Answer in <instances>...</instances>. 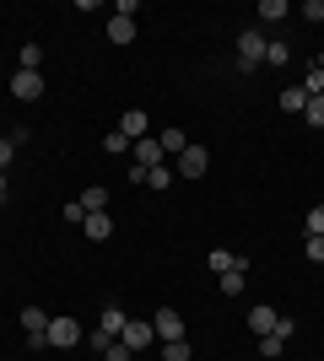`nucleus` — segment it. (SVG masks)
<instances>
[{
	"label": "nucleus",
	"instance_id": "obj_20",
	"mask_svg": "<svg viewBox=\"0 0 324 361\" xmlns=\"http://www.w3.org/2000/svg\"><path fill=\"white\" fill-rule=\"evenodd\" d=\"M195 350H189V340H162V361H189Z\"/></svg>",
	"mask_w": 324,
	"mask_h": 361
},
{
	"label": "nucleus",
	"instance_id": "obj_12",
	"mask_svg": "<svg viewBox=\"0 0 324 361\" xmlns=\"http://www.w3.org/2000/svg\"><path fill=\"white\" fill-rule=\"evenodd\" d=\"M130 157H136L140 167H162V146H157V135L136 140V146H130Z\"/></svg>",
	"mask_w": 324,
	"mask_h": 361
},
{
	"label": "nucleus",
	"instance_id": "obj_22",
	"mask_svg": "<svg viewBox=\"0 0 324 361\" xmlns=\"http://www.w3.org/2000/svg\"><path fill=\"white\" fill-rule=\"evenodd\" d=\"M173 183V167L162 162V167H146V189H168Z\"/></svg>",
	"mask_w": 324,
	"mask_h": 361
},
{
	"label": "nucleus",
	"instance_id": "obj_2",
	"mask_svg": "<svg viewBox=\"0 0 324 361\" xmlns=\"http://www.w3.org/2000/svg\"><path fill=\"white\" fill-rule=\"evenodd\" d=\"M265 44H270V38L248 27L244 38H238V65H244V71H260V65H265Z\"/></svg>",
	"mask_w": 324,
	"mask_h": 361
},
{
	"label": "nucleus",
	"instance_id": "obj_21",
	"mask_svg": "<svg viewBox=\"0 0 324 361\" xmlns=\"http://www.w3.org/2000/svg\"><path fill=\"white\" fill-rule=\"evenodd\" d=\"M292 60V49L281 44V38H270V44H265V65H287Z\"/></svg>",
	"mask_w": 324,
	"mask_h": 361
},
{
	"label": "nucleus",
	"instance_id": "obj_8",
	"mask_svg": "<svg viewBox=\"0 0 324 361\" xmlns=\"http://www.w3.org/2000/svg\"><path fill=\"white\" fill-rule=\"evenodd\" d=\"M146 130H152L146 108H124V114H119V135L124 140H146Z\"/></svg>",
	"mask_w": 324,
	"mask_h": 361
},
{
	"label": "nucleus",
	"instance_id": "obj_25",
	"mask_svg": "<svg viewBox=\"0 0 324 361\" xmlns=\"http://www.w3.org/2000/svg\"><path fill=\"white\" fill-rule=\"evenodd\" d=\"M287 16V0H260V22H281Z\"/></svg>",
	"mask_w": 324,
	"mask_h": 361
},
{
	"label": "nucleus",
	"instance_id": "obj_10",
	"mask_svg": "<svg viewBox=\"0 0 324 361\" xmlns=\"http://www.w3.org/2000/svg\"><path fill=\"white\" fill-rule=\"evenodd\" d=\"M81 232H87L92 243H108V238H114V216H108V211H92L87 221H81Z\"/></svg>",
	"mask_w": 324,
	"mask_h": 361
},
{
	"label": "nucleus",
	"instance_id": "obj_11",
	"mask_svg": "<svg viewBox=\"0 0 324 361\" xmlns=\"http://www.w3.org/2000/svg\"><path fill=\"white\" fill-rule=\"evenodd\" d=\"M76 205H81L87 216H92V211H108V183H87V189L76 195Z\"/></svg>",
	"mask_w": 324,
	"mask_h": 361
},
{
	"label": "nucleus",
	"instance_id": "obj_17",
	"mask_svg": "<svg viewBox=\"0 0 324 361\" xmlns=\"http://www.w3.org/2000/svg\"><path fill=\"white\" fill-rule=\"evenodd\" d=\"M276 103L287 108V114H303V108H308V92H303V87H287V92L276 97Z\"/></svg>",
	"mask_w": 324,
	"mask_h": 361
},
{
	"label": "nucleus",
	"instance_id": "obj_19",
	"mask_svg": "<svg viewBox=\"0 0 324 361\" xmlns=\"http://www.w3.org/2000/svg\"><path fill=\"white\" fill-rule=\"evenodd\" d=\"M205 264H211L216 275H227L232 264H238V254H227V248H211V254H205Z\"/></svg>",
	"mask_w": 324,
	"mask_h": 361
},
{
	"label": "nucleus",
	"instance_id": "obj_18",
	"mask_svg": "<svg viewBox=\"0 0 324 361\" xmlns=\"http://www.w3.org/2000/svg\"><path fill=\"white\" fill-rule=\"evenodd\" d=\"M38 60H44V49H38V44H22V49H16V71H38Z\"/></svg>",
	"mask_w": 324,
	"mask_h": 361
},
{
	"label": "nucleus",
	"instance_id": "obj_16",
	"mask_svg": "<svg viewBox=\"0 0 324 361\" xmlns=\"http://www.w3.org/2000/svg\"><path fill=\"white\" fill-rule=\"evenodd\" d=\"M157 146H162V157H179V151L189 146V135H184V130H162V135H157Z\"/></svg>",
	"mask_w": 324,
	"mask_h": 361
},
{
	"label": "nucleus",
	"instance_id": "obj_4",
	"mask_svg": "<svg viewBox=\"0 0 324 361\" xmlns=\"http://www.w3.org/2000/svg\"><path fill=\"white\" fill-rule=\"evenodd\" d=\"M22 334L32 340V350L49 345V313H44V307H22Z\"/></svg>",
	"mask_w": 324,
	"mask_h": 361
},
{
	"label": "nucleus",
	"instance_id": "obj_28",
	"mask_svg": "<svg viewBox=\"0 0 324 361\" xmlns=\"http://www.w3.org/2000/svg\"><path fill=\"white\" fill-rule=\"evenodd\" d=\"M308 238H324V205H313V211H308Z\"/></svg>",
	"mask_w": 324,
	"mask_h": 361
},
{
	"label": "nucleus",
	"instance_id": "obj_14",
	"mask_svg": "<svg viewBox=\"0 0 324 361\" xmlns=\"http://www.w3.org/2000/svg\"><path fill=\"white\" fill-rule=\"evenodd\" d=\"M108 44H136V22L130 16H108Z\"/></svg>",
	"mask_w": 324,
	"mask_h": 361
},
{
	"label": "nucleus",
	"instance_id": "obj_30",
	"mask_svg": "<svg viewBox=\"0 0 324 361\" xmlns=\"http://www.w3.org/2000/svg\"><path fill=\"white\" fill-rule=\"evenodd\" d=\"M281 350H287V340H276V334H265V340H260V356H281Z\"/></svg>",
	"mask_w": 324,
	"mask_h": 361
},
{
	"label": "nucleus",
	"instance_id": "obj_27",
	"mask_svg": "<svg viewBox=\"0 0 324 361\" xmlns=\"http://www.w3.org/2000/svg\"><path fill=\"white\" fill-rule=\"evenodd\" d=\"M81 345H87V350H97V356H103V350H108V345H114V340H108V334H103V329H87V340H81Z\"/></svg>",
	"mask_w": 324,
	"mask_h": 361
},
{
	"label": "nucleus",
	"instance_id": "obj_15",
	"mask_svg": "<svg viewBox=\"0 0 324 361\" xmlns=\"http://www.w3.org/2000/svg\"><path fill=\"white\" fill-rule=\"evenodd\" d=\"M244 275H248V259H238V264L222 275V291H227V297H238V291H244Z\"/></svg>",
	"mask_w": 324,
	"mask_h": 361
},
{
	"label": "nucleus",
	"instance_id": "obj_29",
	"mask_svg": "<svg viewBox=\"0 0 324 361\" xmlns=\"http://www.w3.org/2000/svg\"><path fill=\"white\" fill-rule=\"evenodd\" d=\"M270 334H276V340H287V345H292V334H297V324H292V318H276V329H270Z\"/></svg>",
	"mask_w": 324,
	"mask_h": 361
},
{
	"label": "nucleus",
	"instance_id": "obj_9",
	"mask_svg": "<svg viewBox=\"0 0 324 361\" xmlns=\"http://www.w3.org/2000/svg\"><path fill=\"white\" fill-rule=\"evenodd\" d=\"M152 329H157V340H184V318L173 313V307H162V313L152 318Z\"/></svg>",
	"mask_w": 324,
	"mask_h": 361
},
{
	"label": "nucleus",
	"instance_id": "obj_31",
	"mask_svg": "<svg viewBox=\"0 0 324 361\" xmlns=\"http://www.w3.org/2000/svg\"><path fill=\"white\" fill-rule=\"evenodd\" d=\"M303 254H308L313 264H324V238H308V243H303Z\"/></svg>",
	"mask_w": 324,
	"mask_h": 361
},
{
	"label": "nucleus",
	"instance_id": "obj_13",
	"mask_svg": "<svg viewBox=\"0 0 324 361\" xmlns=\"http://www.w3.org/2000/svg\"><path fill=\"white\" fill-rule=\"evenodd\" d=\"M124 324H130V318H124L119 307H103V313H97V329H103L108 340H119V334H124Z\"/></svg>",
	"mask_w": 324,
	"mask_h": 361
},
{
	"label": "nucleus",
	"instance_id": "obj_3",
	"mask_svg": "<svg viewBox=\"0 0 324 361\" xmlns=\"http://www.w3.org/2000/svg\"><path fill=\"white\" fill-rule=\"evenodd\" d=\"M152 340H157V329L146 324V318H130V324H124V334H119V345L130 350V356H140V350L152 345Z\"/></svg>",
	"mask_w": 324,
	"mask_h": 361
},
{
	"label": "nucleus",
	"instance_id": "obj_7",
	"mask_svg": "<svg viewBox=\"0 0 324 361\" xmlns=\"http://www.w3.org/2000/svg\"><path fill=\"white\" fill-rule=\"evenodd\" d=\"M276 307H270V302H254V307H248V334H254V340H265V334L276 329Z\"/></svg>",
	"mask_w": 324,
	"mask_h": 361
},
{
	"label": "nucleus",
	"instance_id": "obj_1",
	"mask_svg": "<svg viewBox=\"0 0 324 361\" xmlns=\"http://www.w3.org/2000/svg\"><path fill=\"white\" fill-rule=\"evenodd\" d=\"M81 340H87V329L76 318H49V350H76Z\"/></svg>",
	"mask_w": 324,
	"mask_h": 361
},
{
	"label": "nucleus",
	"instance_id": "obj_6",
	"mask_svg": "<svg viewBox=\"0 0 324 361\" xmlns=\"http://www.w3.org/2000/svg\"><path fill=\"white\" fill-rule=\"evenodd\" d=\"M205 167H211V151L205 146H184L179 151V173H184V178H205Z\"/></svg>",
	"mask_w": 324,
	"mask_h": 361
},
{
	"label": "nucleus",
	"instance_id": "obj_33",
	"mask_svg": "<svg viewBox=\"0 0 324 361\" xmlns=\"http://www.w3.org/2000/svg\"><path fill=\"white\" fill-rule=\"evenodd\" d=\"M11 157H16V146H11V135H6V140H0V173L11 167Z\"/></svg>",
	"mask_w": 324,
	"mask_h": 361
},
{
	"label": "nucleus",
	"instance_id": "obj_23",
	"mask_svg": "<svg viewBox=\"0 0 324 361\" xmlns=\"http://www.w3.org/2000/svg\"><path fill=\"white\" fill-rule=\"evenodd\" d=\"M130 146H136V140H124L119 130H108V135H103V151H108V157H124Z\"/></svg>",
	"mask_w": 324,
	"mask_h": 361
},
{
	"label": "nucleus",
	"instance_id": "obj_5",
	"mask_svg": "<svg viewBox=\"0 0 324 361\" xmlns=\"http://www.w3.org/2000/svg\"><path fill=\"white\" fill-rule=\"evenodd\" d=\"M11 97L16 103H38V97H44V75L38 71H16L11 75Z\"/></svg>",
	"mask_w": 324,
	"mask_h": 361
},
{
	"label": "nucleus",
	"instance_id": "obj_24",
	"mask_svg": "<svg viewBox=\"0 0 324 361\" xmlns=\"http://www.w3.org/2000/svg\"><path fill=\"white\" fill-rule=\"evenodd\" d=\"M303 92H308V97H324V71H319V65H308V75H303Z\"/></svg>",
	"mask_w": 324,
	"mask_h": 361
},
{
	"label": "nucleus",
	"instance_id": "obj_32",
	"mask_svg": "<svg viewBox=\"0 0 324 361\" xmlns=\"http://www.w3.org/2000/svg\"><path fill=\"white\" fill-rule=\"evenodd\" d=\"M303 16H308V22H324V0H303Z\"/></svg>",
	"mask_w": 324,
	"mask_h": 361
},
{
	"label": "nucleus",
	"instance_id": "obj_34",
	"mask_svg": "<svg viewBox=\"0 0 324 361\" xmlns=\"http://www.w3.org/2000/svg\"><path fill=\"white\" fill-rule=\"evenodd\" d=\"M6 195H11V189H6V173H0V200H6Z\"/></svg>",
	"mask_w": 324,
	"mask_h": 361
},
{
	"label": "nucleus",
	"instance_id": "obj_26",
	"mask_svg": "<svg viewBox=\"0 0 324 361\" xmlns=\"http://www.w3.org/2000/svg\"><path fill=\"white\" fill-rule=\"evenodd\" d=\"M303 119H308L313 130H324V97H308V108H303Z\"/></svg>",
	"mask_w": 324,
	"mask_h": 361
}]
</instances>
